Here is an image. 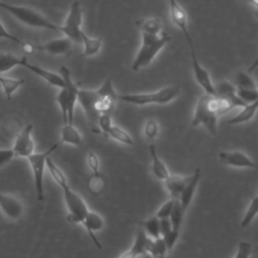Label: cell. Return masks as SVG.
I'll use <instances>...</instances> for the list:
<instances>
[{
	"label": "cell",
	"mask_w": 258,
	"mask_h": 258,
	"mask_svg": "<svg viewBox=\"0 0 258 258\" xmlns=\"http://www.w3.org/2000/svg\"><path fill=\"white\" fill-rule=\"evenodd\" d=\"M135 24L141 33L159 34L162 32V22L158 17L142 18L137 20Z\"/></svg>",
	"instance_id": "obj_21"
},
{
	"label": "cell",
	"mask_w": 258,
	"mask_h": 258,
	"mask_svg": "<svg viewBox=\"0 0 258 258\" xmlns=\"http://www.w3.org/2000/svg\"><path fill=\"white\" fill-rule=\"evenodd\" d=\"M180 89L176 85L166 86L155 92L150 93H137V94H125L118 96V99L135 106L146 105H166L172 102L178 97Z\"/></svg>",
	"instance_id": "obj_5"
},
{
	"label": "cell",
	"mask_w": 258,
	"mask_h": 258,
	"mask_svg": "<svg viewBox=\"0 0 258 258\" xmlns=\"http://www.w3.org/2000/svg\"><path fill=\"white\" fill-rule=\"evenodd\" d=\"M60 145L59 142L54 143L51 145L47 150L38 153H32L27 157L28 162L30 164L32 173H33V180H34V187L36 191V199L38 202H42L44 199V189H43V175H44V168H45V161L46 158Z\"/></svg>",
	"instance_id": "obj_7"
},
{
	"label": "cell",
	"mask_w": 258,
	"mask_h": 258,
	"mask_svg": "<svg viewBox=\"0 0 258 258\" xmlns=\"http://www.w3.org/2000/svg\"><path fill=\"white\" fill-rule=\"evenodd\" d=\"M23 60V56L18 57L8 52L0 53V76L3 73L10 71L11 69L21 66Z\"/></svg>",
	"instance_id": "obj_27"
},
{
	"label": "cell",
	"mask_w": 258,
	"mask_h": 258,
	"mask_svg": "<svg viewBox=\"0 0 258 258\" xmlns=\"http://www.w3.org/2000/svg\"><path fill=\"white\" fill-rule=\"evenodd\" d=\"M0 38H6V39H8V40L17 42V43H19L20 45H21L22 42H23V41H22L21 39H19L18 37H16V36L10 34V33L5 29V27L3 26V24H2L1 21H0Z\"/></svg>",
	"instance_id": "obj_43"
},
{
	"label": "cell",
	"mask_w": 258,
	"mask_h": 258,
	"mask_svg": "<svg viewBox=\"0 0 258 258\" xmlns=\"http://www.w3.org/2000/svg\"><path fill=\"white\" fill-rule=\"evenodd\" d=\"M0 8L7 10L16 19H18L20 22L24 23L25 25L60 32V25H57L51 22L48 18H46L41 13L37 12L36 10L30 7L11 5V4H7L0 1Z\"/></svg>",
	"instance_id": "obj_6"
},
{
	"label": "cell",
	"mask_w": 258,
	"mask_h": 258,
	"mask_svg": "<svg viewBox=\"0 0 258 258\" xmlns=\"http://www.w3.org/2000/svg\"><path fill=\"white\" fill-rule=\"evenodd\" d=\"M225 114L223 99L215 95L205 94L197 102L191 125L194 127L203 126L212 135H217L218 119Z\"/></svg>",
	"instance_id": "obj_2"
},
{
	"label": "cell",
	"mask_w": 258,
	"mask_h": 258,
	"mask_svg": "<svg viewBox=\"0 0 258 258\" xmlns=\"http://www.w3.org/2000/svg\"><path fill=\"white\" fill-rule=\"evenodd\" d=\"M33 125L27 124L22 130L17 134L12 150L14 152V156L18 157H28L34 151V141L32 139Z\"/></svg>",
	"instance_id": "obj_11"
},
{
	"label": "cell",
	"mask_w": 258,
	"mask_h": 258,
	"mask_svg": "<svg viewBox=\"0 0 258 258\" xmlns=\"http://www.w3.org/2000/svg\"><path fill=\"white\" fill-rule=\"evenodd\" d=\"M236 95L245 104H251L258 101V90H248V89H236Z\"/></svg>",
	"instance_id": "obj_35"
},
{
	"label": "cell",
	"mask_w": 258,
	"mask_h": 258,
	"mask_svg": "<svg viewBox=\"0 0 258 258\" xmlns=\"http://www.w3.org/2000/svg\"><path fill=\"white\" fill-rule=\"evenodd\" d=\"M106 137H110L122 144L125 145H129L132 146L134 144V140L132 138V136L126 131L124 130L122 127L112 124V126L110 127V129L108 130Z\"/></svg>",
	"instance_id": "obj_26"
},
{
	"label": "cell",
	"mask_w": 258,
	"mask_h": 258,
	"mask_svg": "<svg viewBox=\"0 0 258 258\" xmlns=\"http://www.w3.org/2000/svg\"><path fill=\"white\" fill-rule=\"evenodd\" d=\"M233 85L235 86L236 89H248V90L257 89L254 79L245 72H239L236 75Z\"/></svg>",
	"instance_id": "obj_31"
},
{
	"label": "cell",
	"mask_w": 258,
	"mask_h": 258,
	"mask_svg": "<svg viewBox=\"0 0 258 258\" xmlns=\"http://www.w3.org/2000/svg\"><path fill=\"white\" fill-rule=\"evenodd\" d=\"M24 84L23 79H9L0 76V85L3 88L4 94L8 100L11 99L13 93Z\"/></svg>",
	"instance_id": "obj_28"
},
{
	"label": "cell",
	"mask_w": 258,
	"mask_h": 258,
	"mask_svg": "<svg viewBox=\"0 0 258 258\" xmlns=\"http://www.w3.org/2000/svg\"><path fill=\"white\" fill-rule=\"evenodd\" d=\"M58 142L60 144L66 143L76 147H81L84 144V139L80 131L73 125V123H70L63 124V126L61 127L60 140Z\"/></svg>",
	"instance_id": "obj_19"
},
{
	"label": "cell",
	"mask_w": 258,
	"mask_h": 258,
	"mask_svg": "<svg viewBox=\"0 0 258 258\" xmlns=\"http://www.w3.org/2000/svg\"><path fill=\"white\" fill-rule=\"evenodd\" d=\"M185 179H186V177L169 174V176L164 180L166 188L171 196V199H174V200L178 199V197L184 186Z\"/></svg>",
	"instance_id": "obj_25"
},
{
	"label": "cell",
	"mask_w": 258,
	"mask_h": 258,
	"mask_svg": "<svg viewBox=\"0 0 258 258\" xmlns=\"http://www.w3.org/2000/svg\"><path fill=\"white\" fill-rule=\"evenodd\" d=\"M147 235L143 231L142 228H139L136 232L133 244L131 248L124 253H122L117 258H137L140 255H147L146 249H145V241H146Z\"/></svg>",
	"instance_id": "obj_18"
},
{
	"label": "cell",
	"mask_w": 258,
	"mask_h": 258,
	"mask_svg": "<svg viewBox=\"0 0 258 258\" xmlns=\"http://www.w3.org/2000/svg\"><path fill=\"white\" fill-rule=\"evenodd\" d=\"M178 234H179V231H174V230H170L169 232L165 233L164 235L161 236L162 240L164 241L165 243V246L167 248V250H171L178 238Z\"/></svg>",
	"instance_id": "obj_40"
},
{
	"label": "cell",
	"mask_w": 258,
	"mask_h": 258,
	"mask_svg": "<svg viewBox=\"0 0 258 258\" xmlns=\"http://www.w3.org/2000/svg\"><path fill=\"white\" fill-rule=\"evenodd\" d=\"M74 46V42L67 36L52 39L43 44H34L35 50H41L52 55L69 54Z\"/></svg>",
	"instance_id": "obj_12"
},
{
	"label": "cell",
	"mask_w": 258,
	"mask_h": 258,
	"mask_svg": "<svg viewBox=\"0 0 258 258\" xmlns=\"http://www.w3.org/2000/svg\"><path fill=\"white\" fill-rule=\"evenodd\" d=\"M252 253V245L249 242L241 241L238 244L237 252L234 258H250Z\"/></svg>",
	"instance_id": "obj_38"
},
{
	"label": "cell",
	"mask_w": 258,
	"mask_h": 258,
	"mask_svg": "<svg viewBox=\"0 0 258 258\" xmlns=\"http://www.w3.org/2000/svg\"><path fill=\"white\" fill-rule=\"evenodd\" d=\"M88 165L89 167L92 169L93 172H97L99 171V167H100V161L99 158L97 156V154L94 151H89L88 152Z\"/></svg>",
	"instance_id": "obj_41"
},
{
	"label": "cell",
	"mask_w": 258,
	"mask_h": 258,
	"mask_svg": "<svg viewBox=\"0 0 258 258\" xmlns=\"http://www.w3.org/2000/svg\"><path fill=\"white\" fill-rule=\"evenodd\" d=\"M118 95L112 79L108 78L98 89H79L77 102L82 107L90 129L99 133L98 119L102 114H111L116 106Z\"/></svg>",
	"instance_id": "obj_1"
},
{
	"label": "cell",
	"mask_w": 258,
	"mask_h": 258,
	"mask_svg": "<svg viewBox=\"0 0 258 258\" xmlns=\"http://www.w3.org/2000/svg\"><path fill=\"white\" fill-rule=\"evenodd\" d=\"M189 49H190V56H191V67H192V73L196 82L199 84V86L205 91L208 95H215V89L214 84L212 83L211 77L209 72L200 63L196 52L195 47L192 43V39L187 41Z\"/></svg>",
	"instance_id": "obj_10"
},
{
	"label": "cell",
	"mask_w": 258,
	"mask_h": 258,
	"mask_svg": "<svg viewBox=\"0 0 258 258\" xmlns=\"http://www.w3.org/2000/svg\"><path fill=\"white\" fill-rule=\"evenodd\" d=\"M145 249L147 254L149 253L154 258H164L167 251L165 243L161 237L157 239H151L147 237L145 241Z\"/></svg>",
	"instance_id": "obj_24"
},
{
	"label": "cell",
	"mask_w": 258,
	"mask_h": 258,
	"mask_svg": "<svg viewBox=\"0 0 258 258\" xmlns=\"http://www.w3.org/2000/svg\"><path fill=\"white\" fill-rule=\"evenodd\" d=\"M45 166L48 168V171L50 172L52 178L54 179V181L62 188L66 185H69L67 177L64 175V173L59 169V167L52 161V159L48 156L46 158L45 161Z\"/></svg>",
	"instance_id": "obj_29"
},
{
	"label": "cell",
	"mask_w": 258,
	"mask_h": 258,
	"mask_svg": "<svg viewBox=\"0 0 258 258\" xmlns=\"http://www.w3.org/2000/svg\"><path fill=\"white\" fill-rule=\"evenodd\" d=\"M201 177H202V171L200 168H197L191 175L186 176L184 186L177 199L183 213H185L186 209L188 208V206L194 198L195 191L197 189V186L200 182Z\"/></svg>",
	"instance_id": "obj_14"
},
{
	"label": "cell",
	"mask_w": 258,
	"mask_h": 258,
	"mask_svg": "<svg viewBox=\"0 0 258 258\" xmlns=\"http://www.w3.org/2000/svg\"><path fill=\"white\" fill-rule=\"evenodd\" d=\"M143 231L147 235V237L151 239H157L160 237L159 231V219L156 216H153L142 223Z\"/></svg>",
	"instance_id": "obj_30"
},
{
	"label": "cell",
	"mask_w": 258,
	"mask_h": 258,
	"mask_svg": "<svg viewBox=\"0 0 258 258\" xmlns=\"http://www.w3.org/2000/svg\"><path fill=\"white\" fill-rule=\"evenodd\" d=\"M171 40V36L162 31L159 34L141 33V45L134 57L131 69L138 72L143 68L148 67L156 57L158 52Z\"/></svg>",
	"instance_id": "obj_3"
},
{
	"label": "cell",
	"mask_w": 258,
	"mask_h": 258,
	"mask_svg": "<svg viewBox=\"0 0 258 258\" xmlns=\"http://www.w3.org/2000/svg\"><path fill=\"white\" fill-rule=\"evenodd\" d=\"M219 159L226 165L233 167H249L256 168L257 164L247 154L240 150L221 151L218 154Z\"/></svg>",
	"instance_id": "obj_13"
},
{
	"label": "cell",
	"mask_w": 258,
	"mask_h": 258,
	"mask_svg": "<svg viewBox=\"0 0 258 258\" xmlns=\"http://www.w3.org/2000/svg\"><path fill=\"white\" fill-rule=\"evenodd\" d=\"M171 224L169 219H159V231H160V237L164 235L165 233L169 232L171 230Z\"/></svg>",
	"instance_id": "obj_44"
},
{
	"label": "cell",
	"mask_w": 258,
	"mask_h": 258,
	"mask_svg": "<svg viewBox=\"0 0 258 258\" xmlns=\"http://www.w3.org/2000/svg\"><path fill=\"white\" fill-rule=\"evenodd\" d=\"M63 199L68 209V220L73 224H82L86 215L90 211L84 199L75 192L70 185L62 187Z\"/></svg>",
	"instance_id": "obj_9"
},
{
	"label": "cell",
	"mask_w": 258,
	"mask_h": 258,
	"mask_svg": "<svg viewBox=\"0 0 258 258\" xmlns=\"http://www.w3.org/2000/svg\"><path fill=\"white\" fill-rule=\"evenodd\" d=\"M58 74L64 82V87L59 89V92L56 95L55 100L60 108L63 124H70L73 123L74 111L80 88L73 81L71 72L66 66H61L59 68Z\"/></svg>",
	"instance_id": "obj_4"
},
{
	"label": "cell",
	"mask_w": 258,
	"mask_h": 258,
	"mask_svg": "<svg viewBox=\"0 0 258 258\" xmlns=\"http://www.w3.org/2000/svg\"><path fill=\"white\" fill-rule=\"evenodd\" d=\"M257 106H258V101L253 102L251 104H247L242 108V110L237 115H235L234 117L228 120V124L238 125V124H243L250 121L256 114Z\"/></svg>",
	"instance_id": "obj_22"
},
{
	"label": "cell",
	"mask_w": 258,
	"mask_h": 258,
	"mask_svg": "<svg viewBox=\"0 0 258 258\" xmlns=\"http://www.w3.org/2000/svg\"><path fill=\"white\" fill-rule=\"evenodd\" d=\"M104 187H105V179H104L103 175L100 173V171L93 172V174L90 176L89 182H88L89 191L92 195L97 196L103 191Z\"/></svg>",
	"instance_id": "obj_32"
},
{
	"label": "cell",
	"mask_w": 258,
	"mask_h": 258,
	"mask_svg": "<svg viewBox=\"0 0 258 258\" xmlns=\"http://www.w3.org/2000/svg\"><path fill=\"white\" fill-rule=\"evenodd\" d=\"M14 157L12 149H0V167L8 163Z\"/></svg>",
	"instance_id": "obj_42"
},
{
	"label": "cell",
	"mask_w": 258,
	"mask_h": 258,
	"mask_svg": "<svg viewBox=\"0 0 258 258\" xmlns=\"http://www.w3.org/2000/svg\"><path fill=\"white\" fill-rule=\"evenodd\" d=\"M174 205V199H170L167 202H165L156 212L155 216L158 219H168L169 215L171 213V210Z\"/></svg>",
	"instance_id": "obj_39"
},
{
	"label": "cell",
	"mask_w": 258,
	"mask_h": 258,
	"mask_svg": "<svg viewBox=\"0 0 258 258\" xmlns=\"http://www.w3.org/2000/svg\"><path fill=\"white\" fill-rule=\"evenodd\" d=\"M83 226L85 227V229L87 230L89 236L91 237V239L93 240L95 246L98 249H102V245L100 244L97 236L95 235V232L100 231L104 228V220L103 218L96 212L93 211H89L88 214L86 215L85 219L82 222Z\"/></svg>",
	"instance_id": "obj_17"
},
{
	"label": "cell",
	"mask_w": 258,
	"mask_h": 258,
	"mask_svg": "<svg viewBox=\"0 0 258 258\" xmlns=\"http://www.w3.org/2000/svg\"><path fill=\"white\" fill-rule=\"evenodd\" d=\"M184 213L181 210V207L179 205V202L177 200H174V205L173 208L171 210V213L169 215V221L171 224V228L174 231H179L180 229V225L182 222V218H183Z\"/></svg>",
	"instance_id": "obj_33"
},
{
	"label": "cell",
	"mask_w": 258,
	"mask_h": 258,
	"mask_svg": "<svg viewBox=\"0 0 258 258\" xmlns=\"http://www.w3.org/2000/svg\"><path fill=\"white\" fill-rule=\"evenodd\" d=\"M81 42L84 45L82 55L87 57L96 55L101 50V47H102V39L100 37H97V38L90 37L85 31H83L82 33Z\"/></svg>",
	"instance_id": "obj_23"
},
{
	"label": "cell",
	"mask_w": 258,
	"mask_h": 258,
	"mask_svg": "<svg viewBox=\"0 0 258 258\" xmlns=\"http://www.w3.org/2000/svg\"><path fill=\"white\" fill-rule=\"evenodd\" d=\"M159 133V125L154 119H149L144 125V135L149 140H154Z\"/></svg>",
	"instance_id": "obj_36"
},
{
	"label": "cell",
	"mask_w": 258,
	"mask_h": 258,
	"mask_svg": "<svg viewBox=\"0 0 258 258\" xmlns=\"http://www.w3.org/2000/svg\"><path fill=\"white\" fill-rule=\"evenodd\" d=\"M21 47H22V50L25 51V52H32L34 49V44H31V43H28V42H22L21 44Z\"/></svg>",
	"instance_id": "obj_45"
},
{
	"label": "cell",
	"mask_w": 258,
	"mask_h": 258,
	"mask_svg": "<svg viewBox=\"0 0 258 258\" xmlns=\"http://www.w3.org/2000/svg\"><path fill=\"white\" fill-rule=\"evenodd\" d=\"M0 209L1 212L10 220H19L23 213V204L13 196L0 192Z\"/></svg>",
	"instance_id": "obj_15"
},
{
	"label": "cell",
	"mask_w": 258,
	"mask_h": 258,
	"mask_svg": "<svg viewBox=\"0 0 258 258\" xmlns=\"http://www.w3.org/2000/svg\"><path fill=\"white\" fill-rule=\"evenodd\" d=\"M113 122H112V117L111 114H102L100 115L99 119H98V129H99V133H103L104 136H106L108 130L110 129V127L112 126Z\"/></svg>",
	"instance_id": "obj_37"
},
{
	"label": "cell",
	"mask_w": 258,
	"mask_h": 258,
	"mask_svg": "<svg viewBox=\"0 0 258 258\" xmlns=\"http://www.w3.org/2000/svg\"><path fill=\"white\" fill-rule=\"evenodd\" d=\"M149 153H150V156L152 159V163H151L152 174L159 180H165L169 176L170 173H169L166 165L164 164V162L159 158V156L156 152L155 145L153 143H151L149 145Z\"/></svg>",
	"instance_id": "obj_20"
},
{
	"label": "cell",
	"mask_w": 258,
	"mask_h": 258,
	"mask_svg": "<svg viewBox=\"0 0 258 258\" xmlns=\"http://www.w3.org/2000/svg\"><path fill=\"white\" fill-rule=\"evenodd\" d=\"M83 24V8L81 3L75 1L71 4L64 23L60 25V32L69 37L74 43H81Z\"/></svg>",
	"instance_id": "obj_8"
},
{
	"label": "cell",
	"mask_w": 258,
	"mask_h": 258,
	"mask_svg": "<svg viewBox=\"0 0 258 258\" xmlns=\"http://www.w3.org/2000/svg\"><path fill=\"white\" fill-rule=\"evenodd\" d=\"M22 67H25L26 69H28L30 72H32L33 74L37 75L38 77H40L41 79H43L45 82H47L49 85L56 87L58 89H61L64 87V82L62 80V78L60 77L59 74L47 71L45 69H42L38 66L32 64L27 60L26 56H23V60L21 63Z\"/></svg>",
	"instance_id": "obj_16"
},
{
	"label": "cell",
	"mask_w": 258,
	"mask_h": 258,
	"mask_svg": "<svg viewBox=\"0 0 258 258\" xmlns=\"http://www.w3.org/2000/svg\"><path fill=\"white\" fill-rule=\"evenodd\" d=\"M257 213H258V197H254L241 221V224H240L241 228L248 227L256 217Z\"/></svg>",
	"instance_id": "obj_34"
}]
</instances>
